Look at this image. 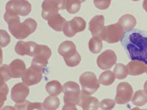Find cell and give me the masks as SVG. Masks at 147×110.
Returning a JSON list of instances; mask_svg holds the SVG:
<instances>
[{
    "mask_svg": "<svg viewBox=\"0 0 147 110\" xmlns=\"http://www.w3.org/2000/svg\"><path fill=\"white\" fill-rule=\"evenodd\" d=\"M9 71L12 78H22L26 71L24 62L21 59H15L9 65Z\"/></svg>",
    "mask_w": 147,
    "mask_h": 110,
    "instance_id": "obj_17",
    "label": "cell"
},
{
    "mask_svg": "<svg viewBox=\"0 0 147 110\" xmlns=\"http://www.w3.org/2000/svg\"><path fill=\"white\" fill-rule=\"evenodd\" d=\"M112 0H94V3L96 8L100 10L107 9L111 5Z\"/></svg>",
    "mask_w": 147,
    "mask_h": 110,
    "instance_id": "obj_32",
    "label": "cell"
},
{
    "mask_svg": "<svg viewBox=\"0 0 147 110\" xmlns=\"http://www.w3.org/2000/svg\"><path fill=\"white\" fill-rule=\"evenodd\" d=\"M99 105L100 103L96 97H91L81 91L79 106L83 109H98Z\"/></svg>",
    "mask_w": 147,
    "mask_h": 110,
    "instance_id": "obj_15",
    "label": "cell"
},
{
    "mask_svg": "<svg viewBox=\"0 0 147 110\" xmlns=\"http://www.w3.org/2000/svg\"><path fill=\"white\" fill-rule=\"evenodd\" d=\"M51 55L52 51L49 47L45 45L37 44L32 63L45 68Z\"/></svg>",
    "mask_w": 147,
    "mask_h": 110,
    "instance_id": "obj_10",
    "label": "cell"
},
{
    "mask_svg": "<svg viewBox=\"0 0 147 110\" xmlns=\"http://www.w3.org/2000/svg\"><path fill=\"white\" fill-rule=\"evenodd\" d=\"M116 77L113 72L111 71H107L101 73L99 78V82L103 85H111L114 83Z\"/></svg>",
    "mask_w": 147,
    "mask_h": 110,
    "instance_id": "obj_24",
    "label": "cell"
},
{
    "mask_svg": "<svg viewBox=\"0 0 147 110\" xmlns=\"http://www.w3.org/2000/svg\"><path fill=\"white\" fill-rule=\"evenodd\" d=\"M86 23L81 17H75L71 21L65 23L63 32L67 37H74L77 33L82 32L86 28Z\"/></svg>",
    "mask_w": 147,
    "mask_h": 110,
    "instance_id": "obj_9",
    "label": "cell"
},
{
    "mask_svg": "<svg viewBox=\"0 0 147 110\" xmlns=\"http://www.w3.org/2000/svg\"><path fill=\"white\" fill-rule=\"evenodd\" d=\"M143 7L147 13V0H144L143 3Z\"/></svg>",
    "mask_w": 147,
    "mask_h": 110,
    "instance_id": "obj_37",
    "label": "cell"
},
{
    "mask_svg": "<svg viewBox=\"0 0 147 110\" xmlns=\"http://www.w3.org/2000/svg\"><path fill=\"white\" fill-rule=\"evenodd\" d=\"M63 91L65 103L63 109H77L76 106L79 105L81 93L79 84L72 81H67L63 86Z\"/></svg>",
    "mask_w": 147,
    "mask_h": 110,
    "instance_id": "obj_3",
    "label": "cell"
},
{
    "mask_svg": "<svg viewBox=\"0 0 147 110\" xmlns=\"http://www.w3.org/2000/svg\"><path fill=\"white\" fill-rule=\"evenodd\" d=\"M146 74H147V65H146Z\"/></svg>",
    "mask_w": 147,
    "mask_h": 110,
    "instance_id": "obj_41",
    "label": "cell"
},
{
    "mask_svg": "<svg viewBox=\"0 0 147 110\" xmlns=\"http://www.w3.org/2000/svg\"><path fill=\"white\" fill-rule=\"evenodd\" d=\"M104 25H105V18L103 16L97 15L92 18L89 23V30L93 37L100 39L101 33L105 27Z\"/></svg>",
    "mask_w": 147,
    "mask_h": 110,
    "instance_id": "obj_13",
    "label": "cell"
},
{
    "mask_svg": "<svg viewBox=\"0 0 147 110\" xmlns=\"http://www.w3.org/2000/svg\"><path fill=\"white\" fill-rule=\"evenodd\" d=\"M146 64L137 60H131L127 65L128 74L131 76H138L143 74L146 71Z\"/></svg>",
    "mask_w": 147,
    "mask_h": 110,
    "instance_id": "obj_18",
    "label": "cell"
},
{
    "mask_svg": "<svg viewBox=\"0 0 147 110\" xmlns=\"http://www.w3.org/2000/svg\"><path fill=\"white\" fill-rule=\"evenodd\" d=\"M79 82L82 86V91L91 95L98 91L100 83L96 74L92 72H86L80 75Z\"/></svg>",
    "mask_w": 147,
    "mask_h": 110,
    "instance_id": "obj_4",
    "label": "cell"
},
{
    "mask_svg": "<svg viewBox=\"0 0 147 110\" xmlns=\"http://www.w3.org/2000/svg\"><path fill=\"white\" fill-rule=\"evenodd\" d=\"M44 68L39 65L32 63L31 67L26 69L22 77V81L28 86L36 85L41 81L42 70Z\"/></svg>",
    "mask_w": 147,
    "mask_h": 110,
    "instance_id": "obj_7",
    "label": "cell"
},
{
    "mask_svg": "<svg viewBox=\"0 0 147 110\" xmlns=\"http://www.w3.org/2000/svg\"><path fill=\"white\" fill-rule=\"evenodd\" d=\"M4 20L9 25V31L17 39H24L34 33L37 27V23L33 18H28L22 23L18 15L5 13Z\"/></svg>",
    "mask_w": 147,
    "mask_h": 110,
    "instance_id": "obj_2",
    "label": "cell"
},
{
    "mask_svg": "<svg viewBox=\"0 0 147 110\" xmlns=\"http://www.w3.org/2000/svg\"><path fill=\"white\" fill-rule=\"evenodd\" d=\"M132 1H140V0H132Z\"/></svg>",
    "mask_w": 147,
    "mask_h": 110,
    "instance_id": "obj_40",
    "label": "cell"
},
{
    "mask_svg": "<svg viewBox=\"0 0 147 110\" xmlns=\"http://www.w3.org/2000/svg\"><path fill=\"white\" fill-rule=\"evenodd\" d=\"M6 13L26 16L32 11V5L27 0H10L6 4Z\"/></svg>",
    "mask_w": 147,
    "mask_h": 110,
    "instance_id": "obj_6",
    "label": "cell"
},
{
    "mask_svg": "<svg viewBox=\"0 0 147 110\" xmlns=\"http://www.w3.org/2000/svg\"><path fill=\"white\" fill-rule=\"evenodd\" d=\"M47 20L48 21L49 26L58 32L63 31L65 23L67 22L65 18H63L59 13L49 16Z\"/></svg>",
    "mask_w": 147,
    "mask_h": 110,
    "instance_id": "obj_19",
    "label": "cell"
},
{
    "mask_svg": "<svg viewBox=\"0 0 147 110\" xmlns=\"http://www.w3.org/2000/svg\"><path fill=\"white\" fill-rule=\"evenodd\" d=\"M113 73L115 74L116 78L118 79H125L128 75L127 66L122 63H118L114 69Z\"/></svg>",
    "mask_w": 147,
    "mask_h": 110,
    "instance_id": "obj_26",
    "label": "cell"
},
{
    "mask_svg": "<svg viewBox=\"0 0 147 110\" xmlns=\"http://www.w3.org/2000/svg\"><path fill=\"white\" fill-rule=\"evenodd\" d=\"M81 3L79 0H68L67 5V11L69 14H75L79 12L80 9Z\"/></svg>",
    "mask_w": 147,
    "mask_h": 110,
    "instance_id": "obj_29",
    "label": "cell"
},
{
    "mask_svg": "<svg viewBox=\"0 0 147 110\" xmlns=\"http://www.w3.org/2000/svg\"><path fill=\"white\" fill-rule=\"evenodd\" d=\"M44 109L43 104H42V103H40V102L32 103L30 102H28L27 109Z\"/></svg>",
    "mask_w": 147,
    "mask_h": 110,
    "instance_id": "obj_35",
    "label": "cell"
},
{
    "mask_svg": "<svg viewBox=\"0 0 147 110\" xmlns=\"http://www.w3.org/2000/svg\"><path fill=\"white\" fill-rule=\"evenodd\" d=\"M79 1L82 3H83V2H84L85 1H86V0H79Z\"/></svg>",
    "mask_w": 147,
    "mask_h": 110,
    "instance_id": "obj_39",
    "label": "cell"
},
{
    "mask_svg": "<svg viewBox=\"0 0 147 110\" xmlns=\"http://www.w3.org/2000/svg\"><path fill=\"white\" fill-rule=\"evenodd\" d=\"M12 78L7 65H3L1 67V82H5Z\"/></svg>",
    "mask_w": 147,
    "mask_h": 110,
    "instance_id": "obj_30",
    "label": "cell"
},
{
    "mask_svg": "<svg viewBox=\"0 0 147 110\" xmlns=\"http://www.w3.org/2000/svg\"><path fill=\"white\" fill-rule=\"evenodd\" d=\"M45 89L49 94L56 97L61 94L63 91V87L57 80H53L47 83L45 85Z\"/></svg>",
    "mask_w": 147,
    "mask_h": 110,
    "instance_id": "obj_22",
    "label": "cell"
},
{
    "mask_svg": "<svg viewBox=\"0 0 147 110\" xmlns=\"http://www.w3.org/2000/svg\"><path fill=\"white\" fill-rule=\"evenodd\" d=\"M56 1L60 10L66 9L68 0H56Z\"/></svg>",
    "mask_w": 147,
    "mask_h": 110,
    "instance_id": "obj_36",
    "label": "cell"
},
{
    "mask_svg": "<svg viewBox=\"0 0 147 110\" xmlns=\"http://www.w3.org/2000/svg\"><path fill=\"white\" fill-rule=\"evenodd\" d=\"M0 44H1V47L4 48L6 47L11 42V37L8 34V33L5 31V30L1 29L0 31Z\"/></svg>",
    "mask_w": 147,
    "mask_h": 110,
    "instance_id": "obj_31",
    "label": "cell"
},
{
    "mask_svg": "<svg viewBox=\"0 0 147 110\" xmlns=\"http://www.w3.org/2000/svg\"><path fill=\"white\" fill-rule=\"evenodd\" d=\"M144 92H145L146 94H147V81H146V82L144 83Z\"/></svg>",
    "mask_w": 147,
    "mask_h": 110,
    "instance_id": "obj_38",
    "label": "cell"
},
{
    "mask_svg": "<svg viewBox=\"0 0 147 110\" xmlns=\"http://www.w3.org/2000/svg\"><path fill=\"white\" fill-rule=\"evenodd\" d=\"M134 90L131 85L127 82H122L118 84L117 88L115 102L118 104H126L132 99Z\"/></svg>",
    "mask_w": 147,
    "mask_h": 110,
    "instance_id": "obj_8",
    "label": "cell"
},
{
    "mask_svg": "<svg viewBox=\"0 0 147 110\" xmlns=\"http://www.w3.org/2000/svg\"><path fill=\"white\" fill-rule=\"evenodd\" d=\"M102 40L96 37H92L89 41V49L92 53H98L101 51L103 48V43Z\"/></svg>",
    "mask_w": 147,
    "mask_h": 110,
    "instance_id": "obj_27",
    "label": "cell"
},
{
    "mask_svg": "<svg viewBox=\"0 0 147 110\" xmlns=\"http://www.w3.org/2000/svg\"><path fill=\"white\" fill-rule=\"evenodd\" d=\"M132 102L136 106H144L147 103V94L143 90L136 91L132 98Z\"/></svg>",
    "mask_w": 147,
    "mask_h": 110,
    "instance_id": "obj_23",
    "label": "cell"
},
{
    "mask_svg": "<svg viewBox=\"0 0 147 110\" xmlns=\"http://www.w3.org/2000/svg\"><path fill=\"white\" fill-rule=\"evenodd\" d=\"M30 94L28 85L24 83H18L13 87L11 90V99L16 104L24 102Z\"/></svg>",
    "mask_w": 147,
    "mask_h": 110,
    "instance_id": "obj_12",
    "label": "cell"
},
{
    "mask_svg": "<svg viewBox=\"0 0 147 110\" xmlns=\"http://www.w3.org/2000/svg\"><path fill=\"white\" fill-rule=\"evenodd\" d=\"M116 53L111 50H107L101 53L97 59L98 67L102 70H107L113 67L117 63Z\"/></svg>",
    "mask_w": 147,
    "mask_h": 110,
    "instance_id": "obj_11",
    "label": "cell"
},
{
    "mask_svg": "<svg viewBox=\"0 0 147 110\" xmlns=\"http://www.w3.org/2000/svg\"><path fill=\"white\" fill-rule=\"evenodd\" d=\"M120 41L130 59L147 65V31L138 29L124 31Z\"/></svg>",
    "mask_w": 147,
    "mask_h": 110,
    "instance_id": "obj_1",
    "label": "cell"
},
{
    "mask_svg": "<svg viewBox=\"0 0 147 110\" xmlns=\"http://www.w3.org/2000/svg\"><path fill=\"white\" fill-rule=\"evenodd\" d=\"M76 50V46L71 41H65L61 43L58 48V53L62 57H67L75 53Z\"/></svg>",
    "mask_w": 147,
    "mask_h": 110,
    "instance_id": "obj_21",
    "label": "cell"
},
{
    "mask_svg": "<svg viewBox=\"0 0 147 110\" xmlns=\"http://www.w3.org/2000/svg\"><path fill=\"white\" fill-rule=\"evenodd\" d=\"M59 10L56 0H44L42 3L41 16L45 20H47L51 15L58 14Z\"/></svg>",
    "mask_w": 147,
    "mask_h": 110,
    "instance_id": "obj_16",
    "label": "cell"
},
{
    "mask_svg": "<svg viewBox=\"0 0 147 110\" xmlns=\"http://www.w3.org/2000/svg\"><path fill=\"white\" fill-rule=\"evenodd\" d=\"M118 24H119L123 28L124 31H128L133 29L137 24L136 18L131 15H125L120 18Z\"/></svg>",
    "mask_w": 147,
    "mask_h": 110,
    "instance_id": "obj_20",
    "label": "cell"
},
{
    "mask_svg": "<svg viewBox=\"0 0 147 110\" xmlns=\"http://www.w3.org/2000/svg\"><path fill=\"white\" fill-rule=\"evenodd\" d=\"M9 92L8 86L5 82H1V107H2L4 102L7 100V96Z\"/></svg>",
    "mask_w": 147,
    "mask_h": 110,
    "instance_id": "obj_34",
    "label": "cell"
},
{
    "mask_svg": "<svg viewBox=\"0 0 147 110\" xmlns=\"http://www.w3.org/2000/svg\"><path fill=\"white\" fill-rule=\"evenodd\" d=\"M124 29L119 24H114L104 27L100 39L109 44L117 43L122 38Z\"/></svg>",
    "mask_w": 147,
    "mask_h": 110,
    "instance_id": "obj_5",
    "label": "cell"
},
{
    "mask_svg": "<svg viewBox=\"0 0 147 110\" xmlns=\"http://www.w3.org/2000/svg\"><path fill=\"white\" fill-rule=\"evenodd\" d=\"M63 59H64L65 64L70 67L77 66L81 61V57H80L79 53L77 52V51L73 55L68 56L67 57H64Z\"/></svg>",
    "mask_w": 147,
    "mask_h": 110,
    "instance_id": "obj_28",
    "label": "cell"
},
{
    "mask_svg": "<svg viewBox=\"0 0 147 110\" xmlns=\"http://www.w3.org/2000/svg\"><path fill=\"white\" fill-rule=\"evenodd\" d=\"M115 106V100L111 99H104L100 102L99 107L102 109H112Z\"/></svg>",
    "mask_w": 147,
    "mask_h": 110,
    "instance_id": "obj_33",
    "label": "cell"
},
{
    "mask_svg": "<svg viewBox=\"0 0 147 110\" xmlns=\"http://www.w3.org/2000/svg\"><path fill=\"white\" fill-rule=\"evenodd\" d=\"M37 44L34 42L18 41L15 46V51L20 55H29L34 57Z\"/></svg>",
    "mask_w": 147,
    "mask_h": 110,
    "instance_id": "obj_14",
    "label": "cell"
},
{
    "mask_svg": "<svg viewBox=\"0 0 147 110\" xmlns=\"http://www.w3.org/2000/svg\"><path fill=\"white\" fill-rule=\"evenodd\" d=\"M60 99L56 96L50 95L45 100L43 107L45 109H56L60 106Z\"/></svg>",
    "mask_w": 147,
    "mask_h": 110,
    "instance_id": "obj_25",
    "label": "cell"
}]
</instances>
